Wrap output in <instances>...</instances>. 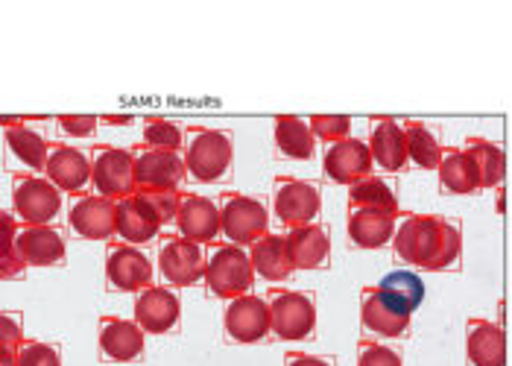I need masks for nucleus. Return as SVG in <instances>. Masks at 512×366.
I'll return each instance as SVG.
<instances>
[{
    "instance_id": "obj_1",
    "label": "nucleus",
    "mask_w": 512,
    "mask_h": 366,
    "mask_svg": "<svg viewBox=\"0 0 512 366\" xmlns=\"http://www.w3.org/2000/svg\"><path fill=\"white\" fill-rule=\"evenodd\" d=\"M395 255L425 273L451 270L460 261V226L442 214H404L393 235Z\"/></svg>"
},
{
    "instance_id": "obj_2",
    "label": "nucleus",
    "mask_w": 512,
    "mask_h": 366,
    "mask_svg": "<svg viewBox=\"0 0 512 366\" xmlns=\"http://www.w3.org/2000/svg\"><path fill=\"white\" fill-rule=\"evenodd\" d=\"M235 162V138L214 126H185V164L197 182H220Z\"/></svg>"
},
{
    "instance_id": "obj_3",
    "label": "nucleus",
    "mask_w": 512,
    "mask_h": 366,
    "mask_svg": "<svg viewBox=\"0 0 512 366\" xmlns=\"http://www.w3.org/2000/svg\"><path fill=\"white\" fill-rule=\"evenodd\" d=\"M202 282L214 296H220L226 302L249 293V287L255 282V267H252L246 246L229 244V241H223V244L217 241L208 246Z\"/></svg>"
},
{
    "instance_id": "obj_4",
    "label": "nucleus",
    "mask_w": 512,
    "mask_h": 366,
    "mask_svg": "<svg viewBox=\"0 0 512 366\" xmlns=\"http://www.w3.org/2000/svg\"><path fill=\"white\" fill-rule=\"evenodd\" d=\"M273 334L278 340H308L316 328V299L308 290H290V287H270L267 290Z\"/></svg>"
},
{
    "instance_id": "obj_5",
    "label": "nucleus",
    "mask_w": 512,
    "mask_h": 366,
    "mask_svg": "<svg viewBox=\"0 0 512 366\" xmlns=\"http://www.w3.org/2000/svg\"><path fill=\"white\" fill-rule=\"evenodd\" d=\"M12 211L24 226H47L62 211V191L41 173L12 176Z\"/></svg>"
},
{
    "instance_id": "obj_6",
    "label": "nucleus",
    "mask_w": 512,
    "mask_h": 366,
    "mask_svg": "<svg viewBox=\"0 0 512 366\" xmlns=\"http://www.w3.org/2000/svg\"><path fill=\"white\" fill-rule=\"evenodd\" d=\"M91 185L100 197L123 200L138 191L135 185V156L132 147L94 144L91 147Z\"/></svg>"
},
{
    "instance_id": "obj_7",
    "label": "nucleus",
    "mask_w": 512,
    "mask_h": 366,
    "mask_svg": "<svg viewBox=\"0 0 512 366\" xmlns=\"http://www.w3.org/2000/svg\"><path fill=\"white\" fill-rule=\"evenodd\" d=\"M217 205H220L223 235L229 244L252 246L270 232V214L261 200L240 191H223Z\"/></svg>"
},
{
    "instance_id": "obj_8",
    "label": "nucleus",
    "mask_w": 512,
    "mask_h": 366,
    "mask_svg": "<svg viewBox=\"0 0 512 366\" xmlns=\"http://www.w3.org/2000/svg\"><path fill=\"white\" fill-rule=\"evenodd\" d=\"M322 208L319 188L308 179L299 176H276L273 185V211H276L278 223H284L287 229H299L316 223Z\"/></svg>"
},
{
    "instance_id": "obj_9",
    "label": "nucleus",
    "mask_w": 512,
    "mask_h": 366,
    "mask_svg": "<svg viewBox=\"0 0 512 366\" xmlns=\"http://www.w3.org/2000/svg\"><path fill=\"white\" fill-rule=\"evenodd\" d=\"M132 156H135V185H138V191L179 188L185 182V176H191L182 153L156 150V147H147L141 141V144L132 147Z\"/></svg>"
},
{
    "instance_id": "obj_10",
    "label": "nucleus",
    "mask_w": 512,
    "mask_h": 366,
    "mask_svg": "<svg viewBox=\"0 0 512 366\" xmlns=\"http://www.w3.org/2000/svg\"><path fill=\"white\" fill-rule=\"evenodd\" d=\"M158 270L161 279L170 282L173 287H191L197 285L205 276V252L202 244L176 235H164L158 246Z\"/></svg>"
},
{
    "instance_id": "obj_11",
    "label": "nucleus",
    "mask_w": 512,
    "mask_h": 366,
    "mask_svg": "<svg viewBox=\"0 0 512 366\" xmlns=\"http://www.w3.org/2000/svg\"><path fill=\"white\" fill-rule=\"evenodd\" d=\"M106 282L120 293H141L153 285V264L150 258L132 244L109 241L106 244Z\"/></svg>"
},
{
    "instance_id": "obj_12",
    "label": "nucleus",
    "mask_w": 512,
    "mask_h": 366,
    "mask_svg": "<svg viewBox=\"0 0 512 366\" xmlns=\"http://www.w3.org/2000/svg\"><path fill=\"white\" fill-rule=\"evenodd\" d=\"M223 328H226V337L235 343H261L267 334H273L267 299L255 296V293H243L237 299H229L226 311H223Z\"/></svg>"
},
{
    "instance_id": "obj_13",
    "label": "nucleus",
    "mask_w": 512,
    "mask_h": 366,
    "mask_svg": "<svg viewBox=\"0 0 512 366\" xmlns=\"http://www.w3.org/2000/svg\"><path fill=\"white\" fill-rule=\"evenodd\" d=\"M68 223L85 241H112L118 235V203L100 194H77Z\"/></svg>"
},
{
    "instance_id": "obj_14",
    "label": "nucleus",
    "mask_w": 512,
    "mask_h": 366,
    "mask_svg": "<svg viewBox=\"0 0 512 366\" xmlns=\"http://www.w3.org/2000/svg\"><path fill=\"white\" fill-rule=\"evenodd\" d=\"M372 150H369V141H360V138H343V141H334L328 144L325 150V159H322V170L331 182L337 185H346L352 188L355 182L372 176Z\"/></svg>"
},
{
    "instance_id": "obj_15",
    "label": "nucleus",
    "mask_w": 512,
    "mask_h": 366,
    "mask_svg": "<svg viewBox=\"0 0 512 366\" xmlns=\"http://www.w3.org/2000/svg\"><path fill=\"white\" fill-rule=\"evenodd\" d=\"M176 232L188 241L202 246L217 244V235H223L220 205L194 191H182V205L176 214Z\"/></svg>"
},
{
    "instance_id": "obj_16",
    "label": "nucleus",
    "mask_w": 512,
    "mask_h": 366,
    "mask_svg": "<svg viewBox=\"0 0 512 366\" xmlns=\"http://www.w3.org/2000/svg\"><path fill=\"white\" fill-rule=\"evenodd\" d=\"M144 337H147V331L138 326L135 320H123V317H115V314L100 317L97 343H100L103 361H115V364L138 361L144 355Z\"/></svg>"
},
{
    "instance_id": "obj_17",
    "label": "nucleus",
    "mask_w": 512,
    "mask_h": 366,
    "mask_svg": "<svg viewBox=\"0 0 512 366\" xmlns=\"http://www.w3.org/2000/svg\"><path fill=\"white\" fill-rule=\"evenodd\" d=\"M410 317L407 311H401L398 305H393L378 285H366L360 290V323L369 334L375 337H404L410 328Z\"/></svg>"
},
{
    "instance_id": "obj_18",
    "label": "nucleus",
    "mask_w": 512,
    "mask_h": 366,
    "mask_svg": "<svg viewBox=\"0 0 512 366\" xmlns=\"http://www.w3.org/2000/svg\"><path fill=\"white\" fill-rule=\"evenodd\" d=\"M44 176L62 191V194H85V185L91 182V156H85L79 147L53 141Z\"/></svg>"
},
{
    "instance_id": "obj_19",
    "label": "nucleus",
    "mask_w": 512,
    "mask_h": 366,
    "mask_svg": "<svg viewBox=\"0 0 512 366\" xmlns=\"http://www.w3.org/2000/svg\"><path fill=\"white\" fill-rule=\"evenodd\" d=\"M182 317V302L170 287L150 285L135 296V323L147 334H167Z\"/></svg>"
},
{
    "instance_id": "obj_20",
    "label": "nucleus",
    "mask_w": 512,
    "mask_h": 366,
    "mask_svg": "<svg viewBox=\"0 0 512 366\" xmlns=\"http://www.w3.org/2000/svg\"><path fill=\"white\" fill-rule=\"evenodd\" d=\"M369 150H372V162L387 173H398L410 162L404 126L390 115L369 118Z\"/></svg>"
},
{
    "instance_id": "obj_21",
    "label": "nucleus",
    "mask_w": 512,
    "mask_h": 366,
    "mask_svg": "<svg viewBox=\"0 0 512 366\" xmlns=\"http://www.w3.org/2000/svg\"><path fill=\"white\" fill-rule=\"evenodd\" d=\"M158 232H161V220L141 191L118 200V241L132 246L150 244L156 241Z\"/></svg>"
},
{
    "instance_id": "obj_22",
    "label": "nucleus",
    "mask_w": 512,
    "mask_h": 366,
    "mask_svg": "<svg viewBox=\"0 0 512 366\" xmlns=\"http://www.w3.org/2000/svg\"><path fill=\"white\" fill-rule=\"evenodd\" d=\"M395 217H401V214L384 211V208L349 205V217H346L349 241L360 246V249H381V246H387L395 235Z\"/></svg>"
},
{
    "instance_id": "obj_23",
    "label": "nucleus",
    "mask_w": 512,
    "mask_h": 366,
    "mask_svg": "<svg viewBox=\"0 0 512 366\" xmlns=\"http://www.w3.org/2000/svg\"><path fill=\"white\" fill-rule=\"evenodd\" d=\"M287 255L293 270H322L331 261V235L325 226L308 223L299 229H287Z\"/></svg>"
},
{
    "instance_id": "obj_24",
    "label": "nucleus",
    "mask_w": 512,
    "mask_h": 366,
    "mask_svg": "<svg viewBox=\"0 0 512 366\" xmlns=\"http://www.w3.org/2000/svg\"><path fill=\"white\" fill-rule=\"evenodd\" d=\"M466 355L472 366H504L507 364V334L492 320L472 317L466 323Z\"/></svg>"
},
{
    "instance_id": "obj_25",
    "label": "nucleus",
    "mask_w": 512,
    "mask_h": 366,
    "mask_svg": "<svg viewBox=\"0 0 512 366\" xmlns=\"http://www.w3.org/2000/svg\"><path fill=\"white\" fill-rule=\"evenodd\" d=\"M18 244H21L27 267H56L68 255L62 232L56 226H50V223L47 226H24L21 223Z\"/></svg>"
},
{
    "instance_id": "obj_26",
    "label": "nucleus",
    "mask_w": 512,
    "mask_h": 366,
    "mask_svg": "<svg viewBox=\"0 0 512 366\" xmlns=\"http://www.w3.org/2000/svg\"><path fill=\"white\" fill-rule=\"evenodd\" d=\"M436 176H439V188H445L448 194L466 197V194L480 191V170L463 147L442 150V162L436 167Z\"/></svg>"
},
{
    "instance_id": "obj_27",
    "label": "nucleus",
    "mask_w": 512,
    "mask_h": 366,
    "mask_svg": "<svg viewBox=\"0 0 512 366\" xmlns=\"http://www.w3.org/2000/svg\"><path fill=\"white\" fill-rule=\"evenodd\" d=\"M249 258H252L255 276L267 282H284L293 273L290 255H287V238L276 232H267L264 238H258L249 246Z\"/></svg>"
},
{
    "instance_id": "obj_28",
    "label": "nucleus",
    "mask_w": 512,
    "mask_h": 366,
    "mask_svg": "<svg viewBox=\"0 0 512 366\" xmlns=\"http://www.w3.org/2000/svg\"><path fill=\"white\" fill-rule=\"evenodd\" d=\"M273 135H276V150L287 159L308 162L316 150V135L311 132V123L296 118V115H276L273 121Z\"/></svg>"
},
{
    "instance_id": "obj_29",
    "label": "nucleus",
    "mask_w": 512,
    "mask_h": 366,
    "mask_svg": "<svg viewBox=\"0 0 512 366\" xmlns=\"http://www.w3.org/2000/svg\"><path fill=\"white\" fill-rule=\"evenodd\" d=\"M463 150L469 153L477 164V170H480V188H501V182H504V173H507V156H504V147L498 144V141H489V138H480V135H474V138H466V144H463Z\"/></svg>"
},
{
    "instance_id": "obj_30",
    "label": "nucleus",
    "mask_w": 512,
    "mask_h": 366,
    "mask_svg": "<svg viewBox=\"0 0 512 366\" xmlns=\"http://www.w3.org/2000/svg\"><path fill=\"white\" fill-rule=\"evenodd\" d=\"M3 135H6V144H9V150L21 159V162L27 164L30 170H36V173H44V167H47V156H50V144L53 141H47L41 132L36 129H30L27 123H21V126H9V129H3Z\"/></svg>"
},
{
    "instance_id": "obj_31",
    "label": "nucleus",
    "mask_w": 512,
    "mask_h": 366,
    "mask_svg": "<svg viewBox=\"0 0 512 366\" xmlns=\"http://www.w3.org/2000/svg\"><path fill=\"white\" fill-rule=\"evenodd\" d=\"M404 126V138H407V156L410 162L419 164L422 170H436L442 162V144L436 141V135L428 129L425 121H416V118H407L401 121Z\"/></svg>"
},
{
    "instance_id": "obj_32",
    "label": "nucleus",
    "mask_w": 512,
    "mask_h": 366,
    "mask_svg": "<svg viewBox=\"0 0 512 366\" xmlns=\"http://www.w3.org/2000/svg\"><path fill=\"white\" fill-rule=\"evenodd\" d=\"M381 293L398 305L401 311H407V314H413L419 305H422V299H425V285H422V279L416 276V273H410V270H395V273H387L381 282Z\"/></svg>"
},
{
    "instance_id": "obj_33",
    "label": "nucleus",
    "mask_w": 512,
    "mask_h": 366,
    "mask_svg": "<svg viewBox=\"0 0 512 366\" xmlns=\"http://www.w3.org/2000/svg\"><path fill=\"white\" fill-rule=\"evenodd\" d=\"M0 226H3V249H0V279H15L24 276L27 261L18 244V232H21V220L15 217V211H3L0 214Z\"/></svg>"
},
{
    "instance_id": "obj_34",
    "label": "nucleus",
    "mask_w": 512,
    "mask_h": 366,
    "mask_svg": "<svg viewBox=\"0 0 512 366\" xmlns=\"http://www.w3.org/2000/svg\"><path fill=\"white\" fill-rule=\"evenodd\" d=\"M349 205H363V208H384V211H393V214H401V205H398V197L395 191L381 179V176H366L355 182L349 188Z\"/></svg>"
},
{
    "instance_id": "obj_35",
    "label": "nucleus",
    "mask_w": 512,
    "mask_h": 366,
    "mask_svg": "<svg viewBox=\"0 0 512 366\" xmlns=\"http://www.w3.org/2000/svg\"><path fill=\"white\" fill-rule=\"evenodd\" d=\"M144 144L156 147V150L179 153V150H185V129L167 118L150 115V118H144Z\"/></svg>"
},
{
    "instance_id": "obj_36",
    "label": "nucleus",
    "mask_w": 512,
    "mask_h": 366,
    "mask_svg": "<svg viewBox=\"0 0 512 366\" xmlns=\"http://www.w3.org/2000/svg\"><path fill=\"white\" fill-rule=\"evenodd\" d=\"M15 366H62V355H59L56 346H50V343H44V340L27 337V340L18 346Z\"/></svg>"
},
{
    "instance_id": "obj_37",
    "label": "nucleus",
    "mask_w": 512,
    "mask_h": 366,
    "mask_svg": "<svg viewBox=\"0 0 512 366\" xmlns=\"http://www.w3.org/2000/svg\"><path fill=\"white\" fill-rule=\"evenodd\" d=\"M308 123H311V132L316 138H322L328 144L343 141L352 132V118L349 115H311Z\"/></svg>"
},
{
    "instance_id": "obj_38",
    "label": "nucleus",
    "mask_w": 512,
    "mask_h": 366,
    "mask_svg": "<svg viewBox=\"0 0 512 366\" xmlns=\"http://www.w3.org/2000/svg\"><path fill=\"white\" fill-rule=\"evenodd\" d=\"M357 366H404V364H401V355H398L395 349L384 346V343H378V340L363 337V340L357 343Z\"/></svg>"
},
{
    "instance_id": "obj_39",
    "label": "nucleus",
    "mask_w": 512,
    "mask_h": 366,
    "mask_svg": "<svg viewBox=\"0 0 512 366\" xmlns=\"http://www.w3.org/2000/svg\"><path fill=\"white\" fill-rule=\"evenodd\" d=\"M144 200L156 208L161 226L167 223H176V214H179V205H182V191L179 188H161V191H141Z\"/></svg>"
},
{
    "instance_id": "obj_40",
    "label": "nucleus",
    "mask_w": 512,
    "mask_h": 366,
    "mask_svg": "<svg viewBox=\"0 0 512 366\" xmlns=\"http://www.w3.org/2000/svg\"><path fill=\"white\" fill-rule=\"evenodd\" d=\"M24 340L27 337H24V320H21V314L3 311L0 314V346L3 349H18Z\"/></svg>"
},
{
    "instance_id": "obj_41",
    "label": "nucleus",
    "mask_w": 512,
    "mask_h": 366,
    "mask_svg": "<svg viewBox=\"0 0 512 366\" xmlns=\"http://www.w3.org/2000/svg\"><path fill=\"white\" fill-rule=\"evenodd\" d=\"M59 129L74 135V138H91L100 126V115H59Z\"/></svg>"
},
{
    "instance_id": "obj_42",
    "label": "nucleus",
    "mask_w": 512,
    "mask_h": 366,
    "mask_svg": "<svg viewBox=\"0 0 512 366\" xmlns=\"http://www.w3.org/2000/svg\"><path fill=\"white\" fill-rule=\"evenodd\" d=\"M284 366H334V361L322 355H311V352H287Z\"/></svg>"
},
{
    "instance_id": "obj_43",
    "label": "nucleus",
    "mask_w": 512,
    "mask_h": 366,
    "mask_svg": "<svg viewBox=\"0 0 512 366\" xmlns=\"http://www.w3.org/2000/svg\"><path fill=\"white\" fill-rule=\"evenodd\" d=\"M100 123H109V126H129L135 123L132 115H100Z\"/></svg>"
},
{
    "instance_id": "obj_44",
    "label": "nucleus",
    "mask_w": 512,
    "mask_h": 366,
    "mask_svg": "<svg viewBox=\"0 0 512 366\" xmlns=\"http://www.w3.org/2000/svg\"><path fill=\"white\" fill-rule=\"evenodd\" d=\"M15 358H18V349H3L0 346V366H15Z\"/></svg>"
},
{
    "instance_id": "obj_45",
    "label": "nucleus",
    "mask_w": 512,
    "mask_h": 366,
    "mask_svg": "<svg viewBox=\"0 0 512 366\" xmlns=\"http://www.w3.org/2000/svg\"><path fill=\"white\" fill-rule=\"evenodd\" d=\"M495 208L504 214V188H498V197H495Z\"/></svg>"
}]
</instances>
